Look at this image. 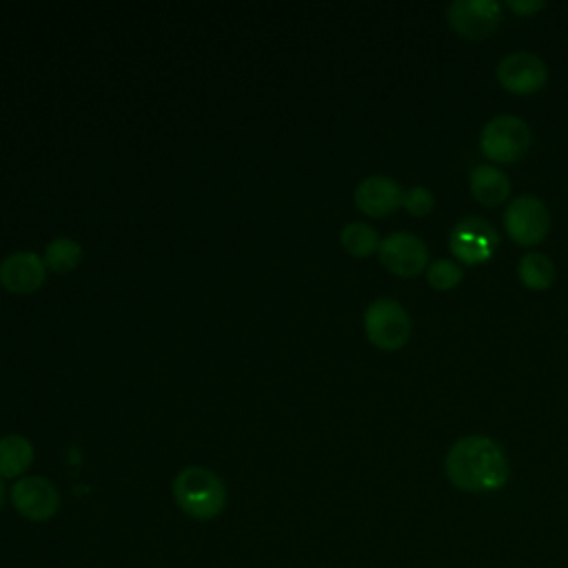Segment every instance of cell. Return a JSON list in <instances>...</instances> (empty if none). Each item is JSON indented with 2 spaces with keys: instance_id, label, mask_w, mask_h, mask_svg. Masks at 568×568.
<instances>
[{
  "instance_id": "cell-1",
  "label": "cell",
  "mask_w": 568,
  "mask_h": 568,
  "mask_svg": "<svg viewBox=\"0 0 568 568\" xmlns=\"http://www.w3.org/2000/svg\"><path fill=\"white\" fill-rule=\"evenodd\" d=\"M444 470L448 481L466 493L499 490L508 481V457L486 435L459 437L446 453Z\"/></svg>"
},
{
  "instance_id": "cell-2",
  "label": "cell",
  "mask_w": 568,
  "mask_h": 568,
  "mask_svg": "<svg viewBox=\"0 0 568 568\" xmlns=\"http://www.w3.org/2000/svg\"><path fill=\"white\" fill-rule=\"evenodd\" d=\"M173 499L186 517L209 521L224 510L226 486L213 470L186 466L173 479Z\"/></svg>"
},
{
  "instance_id": "cell-3",
  "label": "cell",
  "mask_w": 568,
  "mask_h": 568,
  "mask_svg": "<svg viewBox=\"0 0 568 568\" xmlns=\"http://www.w3.org/2000/svg\"><path fill=\"white\" fill-rule=\"evenodd\" d=\"M481 153L497 164H510L521 160L532 146V131L526 120L517 115H495L481 129Z\"/></svg>"
},
{
  "instance_id": "cell-4",
  "label": "cell",
  "mask_w": 568,
  "mask_h": 568,
  "mask_svg": "<svg viewBox=\"0 0 568 568\" xmlns=\"http://www.w3.org/2000/svg\"><path fill=\"white\" fill-rule=\"evenodd\" d=\"M364 331L373 346L382 351H397L410 337V317L399 302L379 297L371 302L364 313Z\"/></svg>"
},
{
  "instance_id": "cell-5",
  "label": "cell",
  "mask_w": 568,
  "mask_h": 568,
  "mask_svg": "<svg viewBox=\"0 0 568 568\" xmlns=\"http://www.w3.org/2000/svg\"><path fill=\"white\" fill-rule=\"evenodd\" d=\"M11 506L29 521H49L60 508V490L42 475H24L9 490Z\"/></svg>"
},
{
  "instance_id": "cell-6",
  "label": "cell",
  "mask_w": 568,
  "mask_h": 568,
  "mask_svg": "<svg viewBox=\"0 0 568 568\" xmlns=\"http://www.w3.org/2000/svg\"><path fill=\"white\" fill-rule=\"evenodd\" d=\"M504 229L515 244H539L550 231V213L535 195L515 197L504 213Z\"/></svg>"
},
{
  "instance_id": "cell-7",
  "label": "cell",
  "mask_w": 568,
  "mask_h": 568,
  "mask_svg": "<svg viewBox=\"0 0 568 568\" xmlns=\"http://www.w3.org/2000/svg\"><path fill=\"white\" fill-rule=\"evenodd\" d=\"M499 244V235L490 222L481 217H464L455 224L448 246L462 264H479L490 260Z\"/></svg>"
},
{
  "instance_id": "cell-8",
  "label": "cell",
  "mask_w": 568,
  "mask_h": 568,
  "mask_svg": "<svg viewBox=\"0 0 568 568\" xmlns=\"http://www.w3.org/2000/svg\"><path fill=\"white\" fill-rule=\"evenodd\" d=\"M377 253H379L382 264L399 277H415L428 266L426 244L417 235L406 233V231L386 235L379 242Z\"/></svg>"
},
{
  "instance_id": "cell-9",
  "label": "cell",
  "mask_w": 568,
  "mask_h": 568,
  "mask_svg": "<svg viewBox=\"0 0 568 568\" xmlns=\"http://www.w3.org/2000/svg\"><path fill=\"white\" fill-rule=\"evenodd\" d=\"M448 24L470 40L490 36L501 20V4L495 0H455L446 9Z\"/></svg>"
},
{
  "instance_id": "cell-10",
  "label": "cell",
  "mask_w": 568,
  "mask_h": 568,
  "mask_svg": "<svg viewBox=\"0 0 568 568\" xmlns=\"http://www.w3.org/2000/svg\"><path fill=\"white\" fill-rule=\"evenodd\" d=\"M497 80L510 93H535L548 80V69L544 60L530 51L506 53L497 64Z\"/></svg>"
},
{
  "instance_id": "cell-11",
  "label": "cell",
  "mask_w": 568,
  "mask_h": 568,
  "mask_svg": "<svg viewBox=\"0 0 568 568\" xmlns=\"http://www.w3.org/2000/svg\"><path fill=\"white\" fill-rule=\"evenodd\" d=\"M47 275L44 260L33 251H16L0 262V284L9 293H33L42 286Z\"/></svg>"
},
{
  "instance_id": "cell-12",
  "label": "cell",
  "mask_w": 568,
  "mask_h": 568,
  "mask_svg": "<svg viewBox=\"0 0 568 568\" xmlns=\"http://www.w3.org/2000/svg\"><path fill=\"white\" fill-rule=\"evenodd\" d=\"M402 195L404 193L395 180L386 175H368L355 186L353 200L362 213L371 217H384L402 204Z\"/></svg>"
},
{
  "instance_id": "cell-13",
  "label": "cell",
  "mask_w": 568,
  "mask_h": 568,
  "mask_svg": "<svg viewBox=\"0 0 568 568\" xmlns=\"http://www.w3.org/2000/svg\"><path fill=\"white\" fill-rule=\"evenodd\" d=\"M470 191L479 204L497 206L510 195V180L495 164H477L470 171Z\"/></svg>"
},
{
  "instance_id": "cell-14",
  "label": "cell",
  "mask_w": 568,
  "mask_h": 568,
  "mask_svg": "<svg viewBox=\"0 0 568 568\" xmlns=\"http://www.w3.org/2000/svg\"><path fill=\"white\" fill-rule=\"evenodd\" d=\"M33 464V446L22 435L0 437V477L20 479Z\"/></svg>"
},
{
  "instance_id": "cell-15",
  "label": "cell",
  "mask_w": 568,
  "mask_h": 568,
  "mask_svg": "<svg viewBox=\"0 0 568 568\" xmlns=\"http://www.w3.org/2000/svg\"><path fill=\"white\" fill-rule=\"evenodd\" d=\"M517 273H519V280L528 286V288H535V291H544L552 284L555 280V264L548 255L544 253H537V251H530L526 253L519 264H517Z\"/></svg>"
},
{
  "instance_id": "cell-16",
  "label": "cell",
  "mask_w": 568,
  "mask_h": 568,
  "mask_svg": "<svg viewBox=\"0 0 568 568\" xmlns=\"http://www.w3.org/2000/svg\"><path fill=\"white\" fill-rule=\"evenodd\" d=\"M377 231L366 222H351L339 233V244L348 255L355 257H368L379 248Z\"/></svg>"
},
{
  "instance_id": "cell-17",
  "label": "cell",
  "mask_w": 568,
  "mask_h": 568,
  "mask_svg": "<svg viewBox=\"0 0 568 568\" xmlns=\"http://www.w3.org/2000/svg\"><path fill=\"white\" fill-rule=\"evenodd\" d=\"M82 260V246L71 237H55L44 248V264L55 273L73 271Z\"/></svg>"
},
{
  "instance_id": "cell-18",
  "label": "cell",
  "mask_w": 568,
  "mask_h": 568,
  "mask_svg": "<svg viewBox=\"0 0 568 568\" xmlns=\"http://www.w3.org/2000/svg\"><path fill=\"white\" fill-rule=\"evenodd\" d=\"M462 277H464V268L453 260H437L426 271L428 284L437 291H448V288L457 286L462 282Z\"/></svg>"
},
{
  "instance_id": "cell-19",
  "label": "cell",
  "mask_w": 568,
  "mask_h": 568,
  "mask_svg": "<svg viewBox=\"0 0 568 568\" xmlns=\"http://www.w3.org/2000/svg\"><path fill=\"white\" fill-rule=\"evenodd\" d=\"M402 206L410 213V215H428L435 206V197L426 186H410L404 195H402Z\"/></svg>"
},
{
  "instance_id": "cell-20",
  "label": "cell",
  "mask_w": 568,
  "mask_h": 568,
  "mask_svg": "<svg viewBox=\"0 0 568 568\" xmlns=\"http://www.w3.org/2000/svg\"><path fill=\"white\" fill-rule=\"evenodd\" d=\"M508 7L519 16H528L544 9V0H508Z\"/></svg>"
},
{
  "instance_id": "cell-21",
  "label": "cell",
  "mask_w": 568,
  "mask_h": 568,
  "mask_svg": "<svg viewBox=\"0 0 568 568\" xmlns=\"http://www.w3.org/2000/svg\"><path fill=\"white\" fill-rule=\"evenodd\" d=\"M4 499H7V490H4V484H2V477H0V508L4 506Z\"/></svg>"
}]
</instances>
